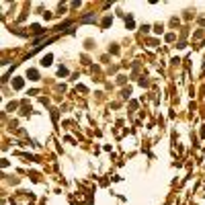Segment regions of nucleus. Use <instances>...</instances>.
Segmentation results:
<instances>
[{"instance_id": "f257e3e1", "label": "nucleus", "mask_w": 205, "mask_h": 205, "mask_svg": "<svg viewBox=\"0 0 205 205\" xmlns=\"http://www.w3.org/2000/svg\"><path fill=\"white\" fill-rule=\"evenodd\" d=\"M53 62V55L51 53H47V55H43V60H41V66H49Z\"/></svg>"}, {"instance_id": "f03ea898", "label": "nucleus", "mask_w": 205, "mask_h": 205, "mask_svg": "<svg viewBox=\"0 0 205 205\" xmlns=\"http://www.w3.org/2000/svg\"><path fill=\"white\" fill-rule=\"evenodd\" d=\"M27 76H29V80H39V72H37V70H33V68L27 72Z\"/></svg>"}, {"instance_id": "7ed1b4c3", "label": "nucleus", "mask_w": 205, "mask_h": 205, "mask_svg": "<svg viewBox=\"0 0 205 205\" xmlns=\"http://www.w3.org/2000/svg\"><path fill=\"white\" fill-rule=\"evenodd\" d=\"M12 86H14L17 90H19V88H23V78H19V76H17V78L12 80Z\"/></svg>"}, {"instance_id": "20e7f679", "label": "nucleus", "mask_w": 205, "mask_h": 205, "mask_svg": "<svg viewBox=\"0 0 205 205\" xmlns=\"http://www.w3.org/2000/svg\"><path fill=\"white\" fill-rule=\"evenodd\" d=\"M58 74H60V76H66V74H68V70H66V68H64V66H62V68H60V70H58Z\"/></svg>"}, {"instance_id": "39448f33", "label": "nucleus", "mask_w": 205, "mask_h": 205, "mask_svg": "<svg viewBox=\"0 0 205 205\" xmlns=\"http://www.w3.org/2000/svg\"><path fill=\"white\" fill-rule=\"evenodd\" d=\"M109 25H111V17H107V19L103 21V27H109Z\"/></svg>"}]
</instances>
